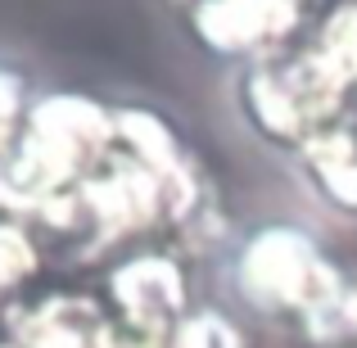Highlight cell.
Returning a JSON list of instances; mask_svg holds the SVG:
<instances>
[{
    "label": "cell",
    "instance_id": "cell-1",
    "mask_svg": "<svg viewBox=\"0 0 357 348\" xmlns=\"http://www.w3.org/2000/svg\"><path fill=\"white\" fill-rule=\"evenodd\" d=\"M231 105L253 140L289 158H298L321 131H331L349 109H357L312 41L240 63Z\"/></svg>",
    "mask_w": 357,
    "mask_h": 348
},
{
    "label": "cell",
    "instance_id": "cell-2",
    "mask_svg": "<svg viewBox=\"0 0 357 348\" xmlns=\"http://www.w3.org/2000/svg\"><path fill=\"white\" fill-rule=\"evenodd\" d=\"M357 267L340 262L312 231L294 222L253 227L231 253V289L253 317L262 321L303 326L349 285Z\"/></svg>",
    "mask_w": 357,
    "mask_h": 348
},
{
    "label": "cell",
    "instance_id": "cell-3",
    "mask_svg": "<svg viewBox=\"0 0 357 348\" xmlns=\"http://www.w3.org/2000/svg\"><path fill=\"white\" fill-rule=\"evenodd\" d=\"M307 14L312 9L303 0H204L181 23L204 54L253 63L262 54L307 41Z\"/></svg>",
    "mask_w": 357,
    "mask_h": 348
},
{
    "label": "cell",
    "instance_id": "cell-4",
    "mask_svg": "<svg viewBox=\"0 0 357 348\" xmlns=\"http://www.w3.org/2000/svg\"><path fill=\"white\" fill-rule=\"evenodd\" d=\"M109 312L122 331L163 340L190 312V280L176 253H131L109 271Z\"/></svg>",
    "mask_w": 357,
    "mask_h": 348
},
{
    "label": "cell",
    "instance_id": "cell-5",
    "mask_svg": "<svg viewBox=\"0 0 357 348\" xmlns=\"http://www.w3.org/2000/svg\"><path fill=\"white\" fill-rule=\"evenodd\" d=\"M114 335V312L86 294H50L27 308L14 326L18 348H105Z\"/></svg>",
    "mask_w": 357,
    "mask_h": 348
},
{
    "label": "cell",
    "instance_id": "cell-6",
    "mask_svg": "<svg viewBox=\"0 0 357 348\" xmlns=\"http://www.w3.org/2000/svg\"><path fill=\"white\" fill-rule=\"evenodd\" d=\"M294 163L321 209L357 222V109H349L331 131H321Z\"/></svg>",
    "mask_w": 357,
    "mask_h": 348
},
{
    "label": "cell",
    "instance_id": "cell-7",
    "mask_svg": "<svg viewBox=\"0 0 357 348\" xmlns=\"http://www.w3.org/2000/svg\"><path fill=\"white\" fill-rule=\"evenodd\" d=\"M307 41L317 45V54L331 63V73L344 82V91H349L353 105H357V0H335V5H326L321 14H317Z\"/></svg>",
    "mask_w": 357,
    "mask_h": 348
},
{
    "label": "cell",
    "instance_id": "cell-8",
    "mask_svg": "<svg viewBox=\"0 0 357 348\" xmlns=\"http://www.w3.org/2000/svg\"><path fill=\"white\" fill-rule=\"evenodd\" d=\"M41 244L27 231V222L18 218H0V298L18 294L27 280L41 271Z\"/></svg>",
    "mask_w": 357,
    "mask_h": 348
},
{
    "label": "cell",
    "instance_id": "cell-9",
    "mask_svg": "<svg viewBox=\"0 0 357 348\" xmlns=\"http://www.w3.org/2000/svg\"><path fill=\"white\" fill-rule=\"evenodd\" d=\"M163 348H249L244 326L222 308H190Z\"/></svg>",
    "mask_w": 357,
    "mask_h": 348
},
{
    "label": "cell",
    "instance_id": "cell-10",
    "mask_svg": "<svg viewBox=\"0 0 357 348\" xmlns=\"http://www.w3.org/2000/svg\"><path fill=\"white\" fill-rule=\"evenodd\" d=\"M27 109H32V100H27L23 73L9 68V63H0V163L9 158V149H14L18 136H23Z\"/></svg>",
    "mask_w": 357,
    "mask_h": 348
},
{
    "label": "cell",
    "instance_id": "cell-11",
    "mask_svg": "<svg viewBox=\"0 0 357 348\" xmlns=\"http://www.w3.org/2000/svg\"><path fill=\"white\" fill-rule=\"evenodd\" d=\"M163 5H167V9H176V14L185 18V14H190V9H199L204 0H163Z\"/></svg>",
    "mask_w": 357,
    "mask_h": 348
},
{
    "label": "cell",
    "instance_id": "cell-12",
    "mask_svg": "<svg viewBox=\"0 0 357 348\" xmlns=\"http://www.w3.org/2000/svg\"><path fill=\"white\" fill-rule=\"evenodd\" d=\"M303 5H307V9H317V5H321V0H303ZM321 9H326V5H321Z\"/></svg>",
    "mask_w": 357,
    "mask_h": 348
}]
</instances>
